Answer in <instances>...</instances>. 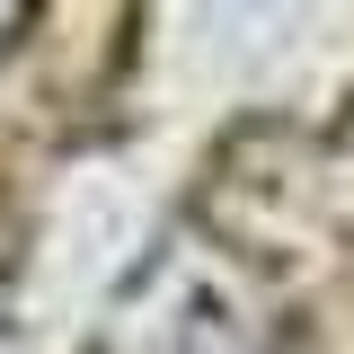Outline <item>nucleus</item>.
<instances>
[{"label": "nucleus", "instance_id": "f257e3e1", "mask_svg": "<svg viewBox=\"0 0 354 354\" xmlns=\"http://www.w3.org/2000/svg\"><path fill=\"white\" fill-rule=\"evenodd\" d=\"M18 18H27V0H0V44L18 36Z\"/></svg>", "mask_w": 354, "mask_h": 354}]
</instances>
